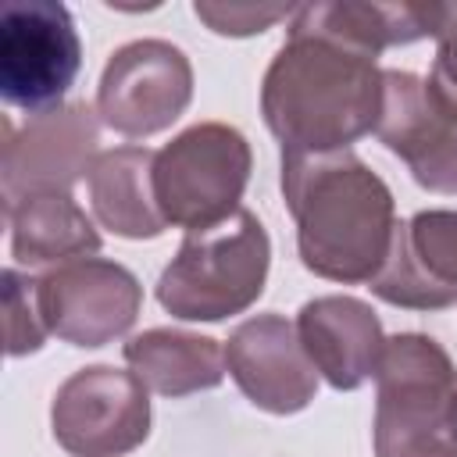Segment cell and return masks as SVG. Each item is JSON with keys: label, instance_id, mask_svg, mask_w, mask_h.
I'll return each mask as SVG.
<instances>
[{"label": "cell", "instance_id": "cell-1", "mask_svg": "<svg viewBox=\"0 0 457 457\" xmlns=\"http://www.w3.org/2000/svg\"><path fill=\"white\" fill-rule=\"evenodd\" d=\"M261 104L282 154H332L378 129L382 71L375 54L289 25V39L264 75Z\"/></svg>", "mask_w": 457, "mask_h": 457}, {"label": "cell", "instance_id": "cell-2", "mask_svg": "<svg viewBox=\"0 0 457 457\" xmlns=\"http://www.w3.org/2000/svg\"><path fill=\"white\" fill-rule=\"evenodd\" d=\"M282 193L300 225V257L339 282H371L393 246V196L353 154H282Z\"/></svg>", "mask_w": 457, "mask_h": 457}, {"label": "cell", "instance_id": "cell-3", "mask_svg": "<svg viewBox=\"0 0 457 457\" xmlns=\"http://www.w3.org/2000/svg\"><path fill=\"white\" fill-rule=\"evenodd\" d=\"M375 378L378 457H457V371L436 339H386Z\"/></svg>", "mask_w": 457, "mask_h": 457}, {"label": "cell", "instance_id": "cell-4", "mask_svg": "<svg viewBox=\"0 0 457 457\" xmlns=\"http://www.w3.org/2000/svg\"><path fill=\"white\" fill-rule=\"evenodd\" d=\"M268 275V236L250 211L186 232L175 261L157 282V300L175 318L218 321L250 307Z\"/></svg>", "mask_w": 457, "mask_h": 457}, {"label": "cell", "instance_id": "cell-5", "mask_svg": "<svg viewBox=\"0 0 457 457\" xmlns=\"http://www.w3.org/2000/svg\"><path fill=\"white\" fill-rule=\"evenodd\" d=\"M246 175L250 146L236 129L193 125L154 154V200L168 225L211 228L239 211Z\"/></svg>", "mask_w": 457, "mask_h": 457}, {"label": "cell", "instance_id": "cell-6", "mask_svg": "<svg viewBox=\"0 0 457 457\" xmlns=\"http://www.w3.org/2000/svg\"><path fill=\"white\" fill-rule=\"evenodd\" d=\"M82 64V43L68 7L54 0H11L0 11V93L32 118L61 111Z\"/></svg>", "mask_w": 457, "mask_h": 457}, {"label": "cell", "instance_id": "cell-7", "mask_svg": "<svg viewBox=\"0 0 457 457\" xmlns=\"http://www.w3.org/2000/svg\"><path fill=\"white\" fill-rule=\"evenodd\" d=\"M150 403L136 371L82 368L54 396V436L75 457H118L146 439Z\"/></svg>", "mask_w": 457, "mask_h": 457}, {"label": "cell", "instance_id": "cell-8", "mask_svg": "<svg viewBox=\"0 0 457 457\" xmlns=\"http://www.w3.org/2000/svg\"><path fill=\"white\" fill-rule=\"evenodd\" d=\"M193 93V71L179 46L139 39L121 46L96 93L100 118L125 136H150L168 129Z\"/></svg>", "mask_w": 457, "mask_h": 457}, {"label": "cell", "instance_id": "cell-9", "mask_svg": "<svg viewBox=\"0 0 457 457\" xmlns=\"http://www.w3.org/2000/svg\"><path fill=\"white\" fill-rule=\"evenodd\" d=\"M46 332L75 346H104L121 336L139 311V282L114 261L79 257L36 282Z\"/></svg>", "mask_w": 457, "mask_h": 457}, {"label": "cell", "instance_id": "cell-10", "mask_svg": "<svg viewBox=\"0 0 457 457\" xmlns=\"http://www.w3.org/2000/svg\"><path fill=\"white\" fill-rule=\"evenodd\" d=\"M382 143L400 154L428 189L457 193V114L411 71H382Z\"/></svg>", "mask_w": 457, "mask_h": 457}, {"label": "cell", "instance_id": "cell-11", "mask_svg": "<svg viewBox=\"0 0 457 457\" xmlns=\"http://www.w3.org/2000/svg\"><path fill=\"white\" fill-rule=\"evenodd\" d=\"M225 364L239 389L264 411L293 414L314 396V364L300 332L278 314L243 321L225 346Z\"/></svg>", "mask_w": 457, "mask_h": 457}, {"label": "cell", "instance_id": "cell-12", "mask_svg": "<svg viewBox=\"0 0 457 457\" xmlns=\"http://www.w3.org/2000/svg\"><path fill=\"white\" fill-rule=\"evenodd\" d=\"M311 364L336 386L357 389L382 357V325L375 311L353 296H321L303 303L296 321Z\"/></svg>", "mask_w": 457, "mask_h": 457}, {"label": "cell", "instance_id": "cell-13", "mask_svg": "<svg viewBox=\"0 0 457 457\" xmlns=\"http://www.w3.org/2000/svg\"><path fill=\"white\" fill-rule=\"evenodd\" d=\"M93 143H96V129H93L86 104L36 118L21 139H11V132H7V146H4L7 204L18 196V186L25 193L68 189V182L89 168Z\"/></svg>", "mask_w": 457, "mask_h": 457}, {"label": "cell", "instance_id": "cell-14", "mask_svg": "<svg viewBox=\"0 0 457 457\" xmlns=\"http://www.w3.org/2000/svg\"><path fill=\"white\" fill-rule=\"evenodd\" d=\"M96 218L129 239L164 232V214L154 200V154L143 146L104 150L86 168Z\"/></svg>", "mask_w": 457, "mask_h": 457}, {"label": "cell", "instance_id": "cell-15", "mask_svg": "<svg viewBox=\"0 0 457 457\" xmlns=\"http://www.w3.org/2000/svg\"><path fill=\"white\" fill-rule=\"evenodd\" d=\"M11 218V253L18 264L79 261L96 253L100 236L75 207L68 189H36L7 207Z\"/></svg>", "mask_w": 457, "mask_h": 457}, {"label": "cell", "instance_id": "cell-16", "mask_svg": "<svg viewBox=\"0 0 457 457\" xmlns=\"http://www.w3.org/2000/svg\"><path fill=\"white\" fill-rule=\"evenodd\" d=\"M125 361L143 378V386H150L164 396L211 389L225 375V350L214 339L168 332V328H154V332L129 339Z\"/></svg>", "mask_w": 457, "mask_h": 457}, {"label": "cell", "instance_id": "cell-17", "mask_svg": "<svg viewBox=\"0 0 457 457\" xmlns=\"http://www.w3.org/2000/svg\"><path fill=\"white\" fill-rule=\"evenodd\" d=\"M403 246L418 271L450 300H457V214L421 211L403 225Z\"/></svg>", "mask_w": 457, "mask_h": 457}, {"label": "cell", "instance_id": "cell-18", "mask_svg": "<svg viewBox=\"0 0 457 457\" xmlns=\"http://www.w3.org/2000/svg\"><path fill=\"white\" fill-rule=\"evenodd\" d=\"M4 328H7V353H29L43 343L46 321L39 314L36 300V282L21 278L14 268L4 271Z\"/></svg>", "mask_w": 457, "mask_h": 457}, {"label": "cell", "instance_id": "cell-19", "mask_svg": "<svg viewBox=\"0 0 457 457\" xmlns=\"http://www.w3.org/2000/svg\"><path fill=\"white\" fill-rule=\"evenodd\" d=\"M421 18L428 36L439 39L436 68L428 75V93L457 114V4H421Z\"/></svg>", "mask_w": 457, "mask_h": 457}, {"label": "cell", "instance_id": "cell-20", "mask_svg": "<svg viewBox=\"0 0 457 457\" xmlns=\"http://www.w3.org/2000/svg\"><path fill=\"white\" fill-rule=\"evenodd\" d=\"M196 18H204L214 32L225 36H250V32H264L271 21L286 18L289 7H253V4H196L193 7Z\"/></svg>", "mask_w": 457, "mask_h": 457}]
</instances>
